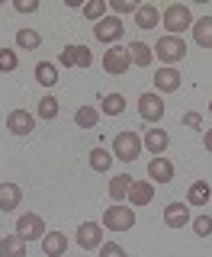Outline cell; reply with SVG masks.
Returning a JSON list of instances; mask_svg holds the SVG:
<instances>
[{"mask_svg":"<svg viewBox=\"0 0 212 257\" xmlns=\"http://www.w3.org/2000/svg\"><path fill=\"white\" fill-rule=\"evenodd\" d=\"M61 112V106H58V100H55L52 93H45L42 100H39V106H36V119H45V122H52L55 116Z\"/></svg>","mask_w":212,"mask_h":257,"instance_id":"4316f807","label":"cell"},{"mask_svg":"<svg viewBox=\"0 0 212 257\" xmlns=\"http://www.w3.org/2000/svg\"><path fill=\"white\" fill-rule=\"evenodd\" d=\"M16 13H36L39 10V0H16Z\"/></svg>","mask_w":212,"mask_h":257,"instance_id":"8d00e7d4","label":"cell"},{"mask_svg":"<svg viewBox=\"0 0 212 257\" xmlns=\"http://www.w3.org/2000/svg\"><path fill=\"white\" fill-rule=\"evenodd\" d=\"M58 64H64V68H90L93 55L87 45H64L58 52Z\"/></svg>","mask_w":212,"mask_h":257,"instance_id":"ba28073f","label":"cell"},{"mask_svg":"<svg viewBox=\"0 0 212 257\" xmlns=\"http://www.w3.org/2000/svg\"><path fill=\"white\" fill-rule=\"evenodd\" d=\"M96 119H100V109H93V106H80V109L74 112V122H77L80 128H93Z\"/></svg>","mask_w":212,"mask_h":257,"instance_id":"f546056e","label":"cell"},{"mask_svg":"<svg viewBox=\"0 0 212 257\" xmlns=\"http://www.w3.org/2000/svg\"><path fill=\"white\" fill-rule=\"evenodd\" d=\"M142 135H135L132 128H126V132H119L116 139H113V158L122 161V164H132V161L142 155Z\"/></svg>","mask_w":212,"mask_h":257,"instance_id":"7a4b0ae2","label":"cell"},{"mask_svg":"<svg viewBox=\"0 0 212 257\" xmlns=\"http://www.w3.org/2000/svg\"><path fill=\"white\" fill-rule=\"evenodd\" d=\"M148 177L151 180H158V183H170L174 180V164L161 155V158H151L148 161Z\"/></svg>","mask_w":212,"mask_h":257,"instance_id":"ac0fdd59","label":"cell"},{"mask_svg":"<svg viewBox=\"0 0 212 257\" xmlns=\"http://www.w3.org/2000/svg\"><path fill=\"white\" fill-rule=\"evenodd\" d=\"M106 7H110V4H106V0H90V4H84V7H80V13H84L87 20L100 23L103 16H106Z\"/></svg>","mask_w":212,"mask_h":257,"instance_id":"4dcf8cb0","label":"cell"},{"mask_svg":"<svg viewBox=\"0 0 212 257\" xmlns=\"http://www.w3.org/2000/svg\"><path fill=\"white\" fill-rule=\"evenodd\" d=\"M202 145H206V151H209V155H212V128H209L206 135H202Z\"/></svg>","mask_w":212,"mask_h":257,"instance_id":"74e56055","label":"cell"},{"mask_svg":"<svg viewBox=\"0 0 212 257\" xmlns=\"http://www.w3.org/2000/svg\"><path fill=\"white\" fill-rule=\"evenodd\" d=\"M138 116H142L145 122L158 125L161 119H164V100H161V93H142L138 96Z\"/></svg>","mask_w":212,"mask_h":257,"instance_id":"9c48e42d","label":"cell"},{"mask_svg":"<svg viewBox=\"0 0 212 257\" xmlns=\"http://www.w3.org/2000/svg\"><path fill=\"white\" fill-rule=\"evenodd\" d=\"M100 112L103 116H122V112H126V96L122 93H106L103 103H100Z\"/></svg>","mask_w":212,"mask_h":257,"instance_id":"484cf974","label":"cell"},{"mask_svg":"<svg viewBox=\"0 0 212 257\" xmlns=\"http://www.w3.org/2000/svg\"><path fill=\"white\" fill-rule=\"evenodd\" d=\"M7 128H10V135H29L36 128V116L29 109H13L7 116Z\"/></svg>","mask_w":212,"mask_h":257,"instance_id":"7c38bea8","label":"cell"},{"mask_svg":"<svg viewBox=\"0 0 212 257\" xmlns=\"http://www.w3.org/2000/svg\"><path fill=\"white\" fill-rule=\"evenodd\" d=\"M100 225H103L106 231H132V225H135V209H132V206H106Z\"/></svg>","mask_w":212,"mask_h":257,"instance_id":"277c9868","label":"cell"},{"mask_svg":"<svg viewBox=\"0 0 212 257\" xmlns=\"http://www.w3.org/2000/svg\"><path fill=\"white\" fill-rule=\"evenodd\" d=\"M209 196H212L209 180H193L190 190H186V203L190 206H209Z\"/></svg>","mask_w":212,"mask_h":257,"instance_id":"ffe728a7","label":"cell"},{"mask_svg":"<svg viewBox=\"0 0 212 257\" xmlns=\"http://www.w3.org/2000/svg\"><path fill=\"white\" fill-rule=\"evenodd\" d=\"M129 52V61L135 64V68H148V64L154 61V52H151V45H145V42H132L126 48Z\"/></svg>","mask_w":212,"mask_h":257,"instance_id":"44dd1931","label":"cell"},{"mask_svg":"<svg viewBox=\"0 0 212 257\" xmlns=\"http://www.w3.org/2000/svg\"><path fill=\"white\" fill-rule=\"evenodd\" d=\"M113 161H116V158H113L106 148H93V151H90V167H93L96 174H106V171L113 167Z\"/></svg>","mask_w":212,"mask_h":257,"instance_id":"f1b7e54d","label":"cell"},{"mask_svg":"<svg viewBox=\"0 0 212 257\" xmlns=\"http://www.w3.org/2000/svg\"><path fill=\"white\" fill-rule=\"evenodd\" d=\"M16 235H20L23 241H42L45 235V219L39 212H26L16 219Z\"/></svg>","mask_w":212,"mask_h":257,"instance_id":"8992f818","label":"cell"},{"mask_svg":"<svg viewBox=\"0 0 212 257\" xmlns=\"http://www.w3.org/2000/svg\"><path fill=\"white\" fill-rule=\"evenodd\" d=\"M183 125H186V128H202V116H199L196 109L183 112Z\"/></svg>","mask_w":212,"mask_h":257,"instance_id":"d590c367","label":"cell"},{"mask_svg":"<svg viewBox=\"0 0 212 257\" xmlns=\"http://www.w3.org/2000/svg\"><path fill=\"white\" fill-rule=\"evenodd\" d=\"M209 112H212V100H209Z\"/></svg>","mask_w":212,"mask_h":257,"instance_id":"f35d334b","label":"cell"},{"mask_svg":"<svg viewBox=\"0 0 212 257\" xmlns=\"http://www.w3.org/2000/svg\"><path fill=\"white\" fill-rule=\"evenodd\" d=\"M39 45H42V36H39L36 29H16V48H23V52H36Z\"/></svg>","mask_w":212,"mask_h":257,"instance_id":"83f0119b","label":"cell"},{"mask_svg":"<svg viewBox=\"0 0 212 257\" xmlns=\"http://www.w3.org/2000/svg\"><path fill=\"white\" fill-rule=\"evenodd\" d=\"M0 257H26V241H23L20 235H7L4 241H0Z\"/></svg>","mask_w":212,"mask_h":257,"instance_id":"cb8c5ba5","label":"cell"},{"mask_svg":"<svg viewBox=\"0 0 212 257\" xmlns=\"http://www.w3.org/2000/svg\"><path fill=\"white\" fill-rule=\"evenodd\" d=\"M110 7H113L116 13H135V10H138L135 0H110Z\"/></svg>","mask_w":212,"mask_h":257,"instance_id":"e575fe53","label":"cell"},{"mask_svg":"<svg viewBox=\"0 0 212 257\" xmlns=\"http://www.w3.org/2000/svg\"><path fill=\"white\" fill-rule=\"evenodd\" d=\"M129 203L132 206H148L154 199V183L151 180H132V187H129Z\"/></svg>","mask_w":212,"mask_h":257,"instance_id":"2e32d148","label":"cell"},{"mask_svg":"<svg viewBox=\"0 0 212 257\" xmlns=\"http://www.w3.org/2000/svg\"><path fill=\"white\" fill-rule=\"evenodd\" d=\"M129 68H132V61H129V52L122 45H113V48L103 52V71H106V74L119 77V74H126Z\"/></svg>","mask_w":212,"mask_h":257,"instance_id":"52a82bcc","label":"cell"},{"mask_svg":"<svg viewBox=\"0 0 212 257\" xmlns=\"http://www.w3.org/2000/svg\"><path fill=\"white\" fill-rule=\"evenodd\" d=\"M142 145L151 151L154 158H161L167 151V145H170V135H167V128H148L145 132V139H142Z\"/></svg>","mask_w":212,"mask_h":257,"instance_id":"9a60e30c","label":"cell"},{"mask_svg":"<svg viewBox=\"0 0 212 257\" xmlns=\"http://www.w3.org/2000/svg\"><path fill=\"white\" fill-rule=\"evenodd\" d=\"M122 32H126V26H122L119 16H103L100 23H93V39L103 42V45H110V48L122 39Z\"/></svg>","mask_w":212,"mask_h":257,"instance_id":"5b68a950","label":"cell"},{"mask_svg":"<svg viewBox=\"0 0 212 257\" xmlns=\"http://www.w3.org/2000/svg\"><path fill=\"white\" fill-rule=\"evenodd\" d=\"M193 215H190V206L183 203H167L164 206V225L167 228H183V225H190Z\"/></svg>","mask_w":212,"mask_h":257,"instance_id":"4fadbf2b","label":"cell"},{"mask_svg":"<svg viewBox=\"0 0 212 257\" xmlns=\"http://www.w3.org/2000/svg\"><path fill=\"white\" fill-rule=\"evenodd\" d=\"M42 251L48 257H64V251H68V238H64V231H45V235H42Z\"/></svg>","mask_w":212,"mask_h":257,"instance_id":"d6986e66","label":"cell"},{"mask_svg":"<svg viewBox=\"0 0 212 257\" xmlns=\"http://www.w3.org/2000/svg\"><path fill=\"white\" fill-rule=\"evenodd\" d=\"M183 84V74L177 68H158V74H154V93H174L180 90Z\"/></svg>","mask_w":212,"mask_h":257,"instance_id":"8fae6325","label":"cell"},{"mask_svg":"<svg viewBox=\"0 0 212 257\" xmlns=\"http://www.w3.org/2000/svg\"><path fill=\"white\" fill-rule=\"evenodd\" d=\"M161 23H164L167 36H183L186 29H193V13L183 4H170L161 10Z\"/></svg>","mask_w":212,"mask_h":257,"instance_id":"6da1fadb","label":"cell"},{"mask_svg":"<svg viewBox=\"0 0 212 257\" xmlns=\"http://www.w3.org/2000/svg\"><path fill=\"white\" fill-rule=\"evenodd\" d=\"M158 23H161V10L154 4H138V10H135V26L138 29H158Z\"/></svg>","mask_w":212,"mask_h":257,"instance_id":"e0dca14e","label":"cell"},{"mask_svg":"<svg viewBox=\"0 0 212 257\" xmlns=\"http://www.w3.org/2000/svg\"><path fill=\"white\" fill-rule=\"evenodd\" d=\"M77 244H80V251H100V244H103V225L100 222H80Z\"/></svg>","mask_w":212,"mask_h":257,"instance_id":"30bf717a","label":"cell"},{"mask_svg":"<svg viewBox=\"0 0 212 257\" xmlns=\"http://www.w3.org/2000/svg\"><path fill=\"white\" fill-rule=\"evenodd\" d=\"M20 68V58H16V52L13 48H0V71L4 74H10V71Z\"/></svg>","mask_w":212,"mask_h":257,"instance_id":"d6a6232c","label":"cell"},{"mask_svg":"<svg viewBox=\"0 0 212 257\" xmlns=\"http://www.w3.org/2000/svg\"><path fill=\"white\" fill-rule=\"evenodd\" d=\"M132 180H135V177H129V174H116V177H113V180H110V199H113V203H122V199L129 196Z\"/></svg>","mask_w":212,"mask_h":257,"instance_id":"603a6c76","label":"cell"},{"mask_svg":"<svg viewBox=\"0 0 212 257\" xmlns=\"http://www.w3.org/2000/svg\"><path fill=\"white\" fill-rule=\"evenodd\" d=\"M193 231H196V235L199 238H209L212 235V215H206V212H202V215H193Z\"/></svg>","mask_w":212,"mask_h":257,"instance_id":"1f68e13d","label":"cell"},{"mask_svg":"<svg viewBox=\"0 0 212 257\" xmlns=\"http://www.w3.org/2000/svg\"><path fill=\"white\" fill-rule=\"evenodd\" d=\"M23 203V190L13 180H0V212H13Z\"/></svg>","mask_w":212,"mask_h":257,"instance_id":"5bb4252c","label":"cell"},{"mask_svg":"<svg viewBox=\"0 0 212 257\" xmlns=\"http://www.w3.org/2000/svg\"><path fill=\"white\" fill-rule=\"evenodd\" d=\"M151 52L158 55V61H164V68H174L177 61H183L186 42H183V36H161L158 45H151Z\"/></svg>","mask_w":212,"mask_h":257,"instance_id":"3957f363","label":"cell"},{"mask_svg":"<svg viewBox=\"0 0 212 257\" xmlns=\"http://www.w3.org/2000/svg\"><path fill=\"white\" fill-rule=\"evenodd\" d=\"M32 74H36V80L42 87H55V84H58V68H55V61H39Z\"/></svg>","mask_w":212,"mask_h":257,"instance_id":"d4e9b609","label":"cell"},{"mask_svg":"<svg viewBox=\"0 0 212 257\" xmlns=\"http://www.w3.org/2000/svg\"><path fill=\"white\" fill-rule=\"evenodd\" d=\"M193 39L202 48H212V16H199L193 20Z\"/></svg>","mask_w":212,"mask_h":257,"instance_id":"7402d4cb","label":"cell"},{"mask_svg":"<svg viewBox=\"0 0 212 257\" xmlns=\"http://www.w3.org/2000/svg\"><path fill=\"white\" fill-rule=\"evenodd\" d=\"M100 257H129V254H126L122 244H116V241H103V244H100Z\"/></svg>","mask_w":212,"mask_h":257,"instance_id":"836d02e7","label":"cell"}]
</instances>
